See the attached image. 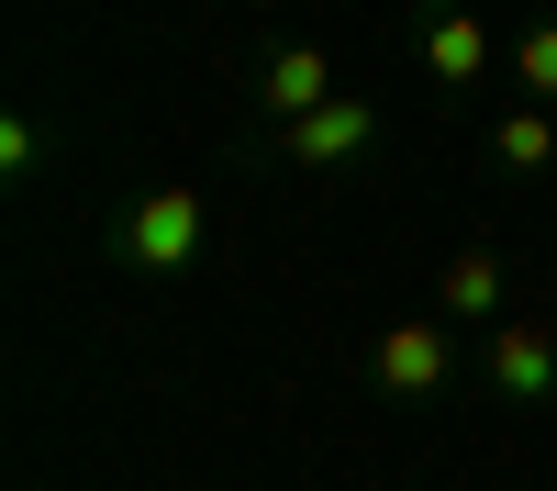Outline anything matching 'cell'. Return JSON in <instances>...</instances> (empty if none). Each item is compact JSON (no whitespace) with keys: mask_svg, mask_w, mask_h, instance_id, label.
Wrapping results in <instances>:
<instances>
[{"mask_svg":"<svg viewBox=\"0 0 557 491\" xmlns=\"http://www.w3.org/2000/svg\"><path fill=\"white\" fill-rule=\"evenodd\" d=\"M201 235H212V212H201V191H146L123 223H112V257L134 268V280H178V268L201 257Z\"/></svg>","mask_w":557,"mask_h":491,"instance_id":"6da1fadb","label":"cell"},{"mask_svg":"<svg viewBox=\"0 0 557 491\" xmlns=\"http://www.w3.org/2000/svg\"><path fill=\"white\" fill-rule=\"evenodd\" d=\"M246 101H257V123H268V134H278V123H312L323 101H335V57H323L312 34L268 45V57H257V78H246Z\"/></svg>","mask_w":557,"mask_h":491,"instance_id":"7a4b0ae2","label":"cell"},{"mask_svg":"<svg viewBox=\"0 0 557 491\" xmlns=\"http://www.w3.org/2000/svg\"><path fill=\"white\" fill-rule=\"evenodd\" d=\"M368 380H380L391 402H435V391L457 380L446 324H424V312H412V324H380V335H368Z\"/></svg>","mask_w":557,"mask_h":491,"instance_id":"3957f363","label":"cell"},{"mask_svg":"<svg viewBox=\"0 0 557 491\" xmlns=\"http://www.w3.org/2000/svg\"><path fill=\"white\" fill-rule=\"evenodd\" d=\"M268 146L290 157V168H357L368 146H380V112H368V101H346V89H335V101H323L312 123H278Z\"/></svg>","mask_w":557,"mask_h":491,"instance_id":"277c9868","label":"cell"},{"mask_svg":"<svg viewBox=\"0 0 557 491\" xmlns=\"http://www.w3.org/2000/svg\"><path fill=\"white\" fill-rule=\"evenodd\" d=\"M412 57H424V78H435V89H480V78H491V57H502V34H491L480 12H424Z\"/></svg>","mask_w":557,"mask_h":491,"instance_id":"5b68a950","label":"cell"},{"mask_svg":"<svg viewBox=\"0 0 557 491\" xmlns=\"http://www.w3.org/2000/svg\"><path fill=\"white\" fill-rule=\"evenodd\" d=\"M491 391H513V402H557V324H535V312L491 324Z\"/></svg>","mask_w":557,"mask_h":491,"instance_id":"8992f818","label":"cell"},{"mask_svg":"<svg viewBox=\"0 0 557 491\" xmlns=\"http://www.w3.org/2000/svg\"><path fill=\"white\" fill-rule=\"evenodd\" d=\"M502 302H513V268L491 246H457L435 268V324H502Z\"/></svg>","mask_w":557,"mask_h":491,"instance_id":"52a82bcc","label":"cell"},{"mask_svg":"<svg viewBox=\"0 0 557 491\" xmlns=\"http://www.w3.org/2000/svg\"><path fill=\"white\" fill-rule=\"evenodd\" d=\"M480 146H491V168L546 179V168H557V112H535V101H524V112H502V123L480 134Z\"/></svg>","mask_w":557,"mask_h":491,"instance_id":"ba28073f","label":"cell"},{"mask_svg":"<svg viewBox=\"0 0 557 491\" xmlns=\"http://www.w3.org/2000/svg\"><path fill=\"white\" fill-rule=\"evenodd\" d=\"M502 57H513L524 101H535V112H557V23H513V45H502Z\"/></svg>","mask_w":557,"mask_h":491,"instance_id":"9c48e42d","label":"cell"},{"mask_svg":"<svg viewBox=\"0 0 557 491\" xmlns=\"http://www.w3.org/2000/svg\"><path fill=\"white\" fill-rule=\"evenodd\" d=\"M34 157H45V134L12 112V123H0V168H12V179H34Z\"/></svg>","mask_w":557,"mask_h":491,"instance_id":"30bf717a","label":"cell"}]
</instances>
